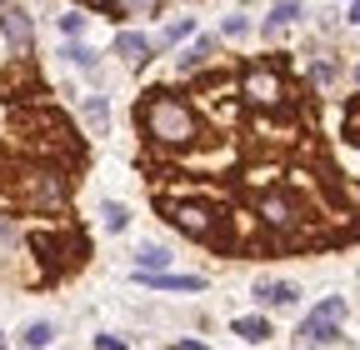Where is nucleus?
Here are the masks:
<instances>
[{"label":"nucleus","instance_id":"f257e3e1","mask_svg":"<svg viewBox=\"0 0 360 350\" xmlns=\"http://www.w3.org/2000/svg\"><path fill=\"white\" fill-rule=\"evenodd\" d=\"M135 120H141V136L155 150H191L200 141V115L191 101H180L175 91H150L141 105H135Z\"/></svg>","mask_w":360,"mask_h":350},{"label":"nucleus","instance_id":"f03ea898","mask_svg":"<svg viewBox=\"0 0 360 350\" xmlns=\"http://www.w3.org/2000/svg\"><path fill=\"white\" fill-rule=\"evenodd\" d=\"M15 130H25V141L40 150V155H80V141L60 110L51 105H30V110H15Z\"/></svg>","mask_w":360,"mask_h":350},{"label":"nucleus","instance_id":"7ed1b4c3","mask_svg":"<svg viewBox=\"0 0 360 350\" xmlns=\"http://www.w3.org/2000/svg\"><path fill=\"white\" fill-rule=\"evenodd\" d=\"M236 96H240L250 110H260V115H281V110L290 105V80H285V70H281V65L255 60V65H245V70H240Z\"/></svg>","mask_w":360,"mask_h":350},{"label":"nucleus","instance_id":"20e7f679","mask_svg":"<svg viewBox=\"0 0 360 350\" xmlns=\"http://www.w3.org/2000/svg\"><path fill=\"white\" fill-rule=\"evenodd\" d=\"M255 215H260V226L276 235V240H285V245H295V240H305L310 231H305V205H300V195H290L285 186H270V190H260V200H255Z\"/></svg>","mask_w":360,"mask_h":350},{"label":"nucleus","instance_id":"39448f33","mask_svg":"<svg viewBox=\"0 0 360 350\" xmlns=\"http://www.w3.org/2000/svg\"><path fill=\"white\" fill-rule=\"evenodd\" d=\"M70 195L65 175L56 165H20L15 170V200L30 205V210H60Z\"/></svg>","mask_w":360,"mask_h":350},{"label":"nucleus","instance_id":"423d86ee","mask_svg":"<svg viewBox=\"0 0 360 350\" xmlns=\"http://www.w3.org/2000/svg\"><path fill=\"white\" fill-rule=\"evenodd\" d=\"M165 215H170V226H175L180 235L225 245V215H220L210 200H165Z\"/></svg>","mask_w":360,"mask_h":350},{"label":"nucleus","instance_id":"0eeeda50","mask_svg":"<svg viewBox=\"0 0 360 350\" xmlns=\"http://www.w3.org/2000/svg\"><path fill=\"white\" fill-rule=\"evenodd\" d=\"M30 245H35V255L45 260V276H65V271H75L80 260L90 255V245H85V235L80 231H70V226H60V231H40V235H30Z\"/></svg>","mask_w":360,"mask_h":350},{"label":"nucleus","instance_id":"6e6552de","mask_svg":"<svg viewBox=\"0 0 360 350\" xmlns=\"http://www.w3.org/2000/svg\"><path fill=\"white\" fill-rule=\"evenodd\" d=\"M340 320H345V300H340V295H326V300L300 320V340H305V345H330V340L340 335Z\"/></svg>","mask_w":360,"mask_h":350},{"label":"nucleus","instance_id":"1a4fd4ad","mask_svg":"<svg viewBox=\"0 0 360 350\" xmlns=\"http://www.w3.org/2000/svg\"><path fill=\"white\" fill-rule=\"evenodd\" d=\"M0 35H6V46H11L15 56H25V51H30V40H35V20H30V11L6 6V11H0Z\"/></svg>","mask_w":360,"mask_h":350},{"label":"nucleus","instance_id":"9d476101","mask_svg":"<svg viewBox=\"0 0 360 350\" xmlns=\"http://www.w3.org/2000/svg\"><path fill=\"white\" fill-rule=\"evenodd\" d=\"M150 51H155V46H150L146 35H135V30H120V35H115V56H120L125 65H135V70L150 60Z\"/></svg>","mask_w":360,"mask_h":350},{"label":"nucleus","instance_id":"9b49d317","mask_svg":"<svg viewBox=\"0 0 360 350\" xmlns=\"http://www.w3.org/2000/svg\"><path fill=\"white\" fill-rule=\"evenodd\" d=\"M255 300H260V305H276V311H290V305L300 300V290H295L290 280H260V285H255Z\"/></svg>","mask_w":360,"mask_h":350},{"label":"nucleus","instance_id":"f8f14e48","mask_svg":"<svg viewBox=\"0 0 360 350\" xmlns=\"http://www.w3.org/2000/svg\"><path fill=\"white\" fill-rule=\"evenodd\" d=\"M135 276H141V285H150V290H205L200 276H170V271H155V276L135 271Z\"/></svg>","mask_w":360,"mask_h":350},{"label":"nucleus","instance_id":"ddd939ff","mask_svg":"<svg viewBox=\"0 0 360 350\" xmlns=\"http://www.w3.org/2000/svg\"><path fill=\"white\" fill-rule=\"evenodd\" d=\"M290 20H300V0H276L270 15H265V35H281Z\"/></svg>","mask_w":360,"mask_h":350},{"label":"nucleus","instance_id":"4468645a","mask_svg":"<svg viewBox=\"0 0 360 350\" xmlns=\"http://www.w3.org/2000/svg\"><path fill=\"white\" fill-rule=\"evenodd\" d=\"M85 125L96 130V136H105V130H110V101H105V96H85Z\"/></svg>","mask_w":360,"mask_h":350},{"label":"nucleus","instance_id":"2eb2a0df","mask_svg":"<svg viewBox=\"0 0 360 350\" xmlns=\"http://www.w3.org/2000/svg\"><path fill=\"white\" fill-rule=\"evenodd\" d=\"M210 56H215V35H200V40H195V46H191L186 56H180V70H186V75H191V70H200V65H210Z\"/></svg>","mask_w":360,"mask_h":350},{"label":"nucleus","instance_id":"dca6fc26","mask_svg":"<svg viewBox=\"0 0 360 350\" xmlns=\"http://www.w3.org/2000/svg\"><path fill=\"white\" fill-rule=\"evenodd\" d=\"M165 266H170V250H165V245H141V250H135V271L155 276V271H165Z\"/></svg>","mask_w":360,"mask_h":350},{"label":"nucleus","instance_id":"f3484780","mask_svg":"<svg viewBox=\"0 0 360 350\" xmlns=\"http://www.w3.org/2000/svg\"><path fill=\"white\" fill-rule=\"evenodd\" d=\"M240 340H250V345H260V340H270V320L265 316H240L236 325H231Z\"/></svg>","mask_w":360,"mask_h":350},{"label":"nucleus","instance_id":"a211bd4d","mask_svg":"<svg viewBox=\"0 0 360 350\" xmlns=\"http://www.w3.org/2000/svg\"><path fill=\"white\" fill-rule=\"evenodd\" d=\"M20 340H25V350H45V345L56 340V325H51V320H30V325L20 330Z\"/></svg>","mask_w":360,"mask_h":350},{"label":"nucleus","instance_id":"6ab92c4d","mask_svg":"<svg viewBox=\"0 0 360 350\" xmlns=\"http://www.w3.org/2000/svg\"><path fill=\"white\" fill-rule=\"evenodd\" d=\"M65 60L80 65V70H96V65H101V56L90 51V46H80V40H70V46H65Z\"/></svg>","mask_w":360,"mask_h":350},{"label":"nucleus","instance_id":"aec40b11","mask_svg":"<svg viewBox=\"0 0 360 350\" xmlns=\"http://www.w3.org/2000/svg\"><path fill=\"white\" fill-rule=\"evenodd\" d=\"M191 30H195V20H191V15H180V20H170V25L160 30V40H155V46H175V40H186Z\"/></svg>","mask_w":360,"mask_h":350},{"label":"nucleus","instance_id":"412c9836","mask_svg":"<svg viewBox=\"0 0 360 350\" xmlns=\"http://www.w3.org/2000/svg\"><path fill=\"white\" fill-rule=\"evenodd\" d=\"M101 221H105V231H125V226H130V210L115 205V200H105V205H101Z\"/></svg>","mask_w":360,"mask_h":350},{"label":"nucleus","instance_id":"4be33fe9","mask_svg":"<svg viewBox=\"0 0 360 350\" xmlns=\"http://www.w3.org/2000/svg\"><path fill=\"white\" fill-rule=\"evenodd\" d=\"M335 75H340V65H335L330 56H321V60H315V65H310V80H315V85H330Z\"/></svg>","mask_w":360,"mask_h":350},{"label":"nucleus","instance_id":"5701e85b","mask_svg":"<svg viewBox=\"0 0 360 350\" xmlns=\"http://www.w3.org/2000/svg\"><path fill=\"white\" fill-rule=\"evenodd\" d=\"M60 30H65V35L75 40V35L85 30V15H75V11H70V15H60Z\"/></svg>","mask_w":360,"mask_h":350},{"label":"nucleus","instance_id":"b1692460","mask_svg":"<svg viewBox=\"0 0 360 350\" xmlns=\"http://www.w3.org/2000/svg\"><path fill=\"white\" fill-rule=\"evenodd\" d=\"M345 136L360 145V105H350V115H345Z\"/></svg>","mask_w":360,"mask_h":350},{"label":"nucleus","instance_id":"393cba45","mask_svg":"<svg viewBox=\"0 0 360 350\" xmlns=\"http://www.w3.org/2000/svg\"><path fill=\"white\" fill-rule=\"evenodd\" d=\"M245 30H250V25H245V15H231V20H225V35H231V40H236V35H245Z\"/></svg>","mask_w":360,"mask_h":350},{"label":"nucleus","instance_id":"a878e982","mask_svg":"<svg viewBox=\"0 0 360 350\" xmlns=\"http://www.w3.org/2000/svg\"><path fill=\"white\" fill-rule=\"evenodd\" d=\"M75 6H85V11H110V15H115V0H75Z\"/></svg>","mask_w":360,"mask_h":350},{"label":"nucleus","instance_id":"bb28decb","mask_svg":"<svg viewBox=\"0 0 360 350\" xmlns=\"http://www.w3.org/2000/svg\"><path fill=\"white\" fill-rule=\"evenodd\" d=\"M96 350H125V340H120V335H101Z\"/></svg>","mask_w":360,"mask_h":350},{"label":"nucleus","instance_id":"cd10ccee","mask_svg":"<svg viewBox=\"0 0 360 350\" xmlns=\"http://www.w3.org/2000/svg\"><path fill=\"white\" fill-rule=\"evenodd\" d=\"M125 6H130V11H141V15H150V11L160 6V0H125Z\"/></svg>","mask_w":360,"mask_h":350},{"label":"nucleus","instance_id":"c85d7f7f","mask_svg":"<svg viewBox=\"0 0 360 350\" xmlns=\"http://www.w3.org/2000/svg\"><path fill=\"white\" fill-rule=\"evenodd\" d=\"M175 350H205V345H200V340H180Z\"/></svg>","mask_w":360,"mask_h":350},{"label":"nucleus","instance_id":"c756f323","mask_svg":"<svg viewBox=\"0 0 360 350\" xmlns=\"http://www.w3.org/2000/svg\"><path fill=\"white\" fill-rule=\"evenodd\" d=\"M350 25H360V0H355V6H350Z\"/></svg>","mask_w":360,"mask_h":350},{"label":"nucleus","instance_id":"7c9ffc66","mask_svg":"<svg viewBox=\"0 0 360 350\" xmlns=\"http://www.w3.org/2000/svg\"><path fill=\"white\" fill-rule=\"evenodd\" d=\"M355 85H360V65H355Z\"/></svg>","mask_w":360,"mask_h":350},{"label":"nucleus","instance_id":"2f4dec72","mask_svg":"<svg viewBox=\"0 0 360 350\" xmlns=\"http://www.w3.org/2000/svg\"><path fill=\"white\" fill-rule=\"evenodd\" d=\"M0 6H11V0H0Z\"/></svg>","mask_w":360,"mask_h":350}]
</instances>
